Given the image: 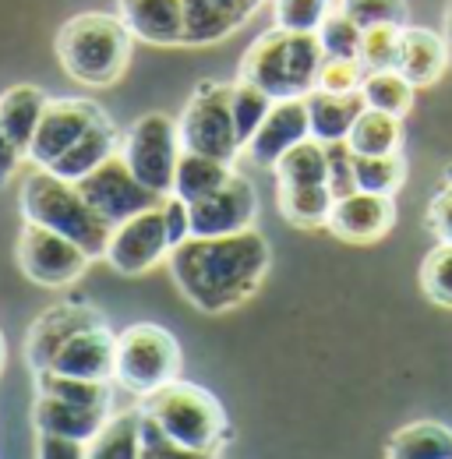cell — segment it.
Segmentation results:
<instances>
[{"label": "cell", "mask_w": 452, "mask_h": 459, "mask_svg": "<svg viewBox=\"0 0 452 459\" xmlns=\"http://www.w3.org/2000/svg\"><path fill=\"white\" fill-rule=\"evenodd\" d=\"M170 276L184 300L205 315H226L248 304L273 269V247L255 227L223 237H187L173 244Z\"/></svg>", "instance_id": "cell-1"}, {"label": "cell", "mask_w": 452, "mask_h": 459, "mask_svg": "<svg viewBox=\"0 0 452 459\" xmlns=\"http://www.w3.org/2000/svg\"><path fill=\"white\" fill-rule=\"evenodd\" d=\"M54 50L67 78L89 89H107L120 82L135 57V36L120 14L82 11L60 25Z\"/></svg>", "instance_id": "cell-2"}, {"label": "cell", "mask_w": 452, "mask_h": 459, "mask_svg": "<svg viewBox=\"0 0 452 459\" xmlns=\"http://www.w3.org/2000/svg\"><path fill=\"white\" fill-rule=\"evenodd\" d=\"M326 50L318 32H290V29H265L240 57L237 78L265 89L273 100H293L318 89Z\"/></svg>", "instance_id": "cell-3"}, {"label": "cell", "mask_w": 452, "mask_h": 459, "mask_svg": "<svg viewBox=\"0 0 452 459\" xmlns=\"http://www.w3.org/2000/svg\"><path fill=\"white\" fill-rule=\"evenodd\" d=\"M138 406L184 449L187 459L220 456L230 446V420L223 403L202 385L173 378L163 389L142 396Z\"/></svg>", "instance_id": "cell-4"}, {"label": "cell", "mask_w": 452, "mask_h": 459, "mask_svg": "<svg viewBox=\"0 0 452 459\" xmlns=\"http://www.w3.org/2000/svg\"><path fill=\"white\" fill-rule=\"evenodd\" d=\"M22 216L50 227L64 237H71L74 244H82L92 262L107 255V240H110V223L89 205V198L82 195V187L60 173L36 167L22 180Z\"/></svg>", "instance_id": "cell-5"}, {"label": "cell", "mask_w": 452, "mask_h": 459, "mask_svg": "<svg viewBox=\"0 0 452 459\" xmlns=\"http://www.w3.org/2000/svg\"><path fill=\"white\" fill-rule=\"evenodd\" d=\"M173 378H180V343L173 340V333L156 322H138L117 336V385L142 400Z\"/></svg>", "instance_id": "cell-6"}, {"label": "cell", "mask_w": 452, "mask_h": 459, "mask_svg": "<svg viewBox=\"0 0 452 459\" xmlns=\"http://www.w3.org/2000/svg\"><path fill=\"white\" fill-rule=\"evenodd\" d=\"M127 163V170L135 173L149 191L167 198L173 191V173L177 160L184 152L180 145V127L170 114H142L124 134H120V149H117Z\"/></svg>", "instance_id": "cell-7"}, {"label": "cell", "mask_w": 452, "mask_h": 459, "mask_svg": "<svg viewBox=\"0 0 452 459\" xmlns=\"http://www.w3.org/2000/svg\"><path fill=\"white\" fill-rule=\"evenodd\" d=\"M14 255H18V269L25 273V280L47 290L78 283L92 262V255L82 244H74L71 237H64L50 227H39L32 220L22 223Z\"/></svg>", "instance_id": "cell-8"}, {"label": "cell", "mask_w": 452, "mask_h": 459, "mask_svg": "<svg viewBox=\"0 0 452 459\" xmlns=\"http://www.w3.org/2000/svg\"><path fill=\"white\" fill-rule=\"evenodd\" d=\"M177 127H180V145L187 152H202L223 163H233L240 156V138L233 131V114H230V85L202 82L187 100L184 114L177 117Z\"/></svg>", "instance_id": "cell-9"}, {"label": "cell", "mask_w": 452, "mask_h": 459, "mask_svg": "<svg viewBox=\"0 0 452 459\" xmlns=\"http://www.w3.org/2000/svg\"><path fill=\"white\" fill-rule=\"evenodd\" d=\"M170 251H173V240L167 233V216H163V202H160L110 230L103 262L117 276H145L160 262H167Z\"/></svg>", "instance_id": "cell-10"}, {"label": "cell", "mask_w": 452, "mask_h": 459, "mask_svg": "<svg viewBox=\"0 0 452 459\" xmlns=\"http://www.w3.org/2000/svg\"><path fill=\"white\" fill-rule=\"evenodd\" d=\"M78 187H82V195L89 198V205H92L110 227L131 220V216L142 212V209H152V205L163 202V195L149 191L135 173L127 170V163H124L120 152H113L107 163H100L92 173H85V177L78 180Z\"/></svg>", "instance_id": "cell-11"}, {"label": "cell", "mask_w": 452, "mask_h": 459, "mask_svg": "<svg viewBox=\"0 0 452 459\" xmlns=\"http://www.w3.org/2000/svg\"><path fill=\"white\" fill-rule=\"evenodd\" d=\"M187 209H191V233L195 237H223V233L255 227L258 191L244 173L233 170L226 177V184H220L213 195L191 202Z\"/></svg>", "instance_id": "cell-12"}, {"label": "cell", "mask_w": 452, "mask_h": 459, "mask_svg": "<svg viewBox=\"0 0 452 459\" xmlns=\"http://www.w3.org/2000/svg\"><path fill=\"white\" fill-rule=\"evenodd\" d=\"M107 110L92 100H74V96H64V100H50L47 110L39 117V127L32 134V145H29V160L36 167H54L56 160L96 124L103 120Z\"/></svg>", "instance_id": "cell-13"}, {"label": "cell", "mask_w": 452, "mask_h": 459, "mask_svg": "<svg viewBox=\"0 0 452 459\" xmlns=\"http://www.w3.org/2000/svg\"><path fill=\"white\" fill-rule=\"evenodd\" d=\"M396 227V195H375V191H353L333 202L326 230L343 244H378Z\"/></svg>", "instance_id": "cell-14"}, {"label": "cell", "mask_w": 452, "mask_h": 459, "mask_svg": "<svg viewBox=\"0 0 452 459\" xmlns=\"http://www.w3.org/2000/svg\"><path fill=\"white\" fill-rule=\"evenodd\" d=\"M311 138V117H308V100L293 96V100H276L273 110L265 114L262 127L251 134V142L244 145V160L258 170H273L286 149H293L297 142Z\"/></svg>", "instance_id": "cell-15"}, {"label": "cell", "mask_w": 452, "mask_h": 459, "mask_svg": "<svg viewBox=\"0 0 452 459\" xmlns=\"http://www.w3.org/2000/svg\"><path fill=\"white\" fill-rule=\"evenodd\" d=\"M89 325H107V318L92 304H85V300H64V304H54L50 311H43L32 322L29 336H25V360H29V368L32 371L50 368L56 350L67 343L74 333H82Z\"/></svg>", "instance_id": "cell-16"}, {"label": "cell", "mask_w": 452, "mask_h": 459, "mask_svg": "<svg viewBox=\"0 0 452 459\" xmlns=\"http://www.w3.org/2000/svg\"><path fill=\"white\" fill-rule=\"evenodd\" d=\"M446 67H452L446 36H439L435 29H421V25H403L399 32V57L396 71L413 85V89H431Z\"/></svg>", "instance_id": "cell-17"}, {"label": "cell", "mask_w": 452, "mask_h": 459, "mask_svg": "<svg viewBox=\"0 0 452 459\" xmlns=\"http://www.w3.org/2000/svg\"><path fill=\"white\" fill-rule=\"evenodd\" d=\"M120 18L135 39L149 47H184V0H120Z\"/></svg>", "instance_id": "cell-18"}, {"label": "cell", "mask_w": 452, "mask_h": 459, "mask_svg": "<svg viewBox=\"0 0 452 459\" xmlns=\"http://www.w3.org/2000/svg\"><path fill=\"white\" fill-rule=\"evenodd\" d=\"M64 375H82V378H100L113 382V368H117V336L107 325H89L82 333H74L67 343L56 350L54 364Z\"/></svg>", "instance_id": "cell-19"}, {"label": "cell", "mask_w": 452, "mask_h": 459, "mask_svg": "<svg viewBox=\"0 0 452 459\" xmlns=\"http://www.w3.org/2000/svg\"><path fill=\"white\" fill-rule=\"evenodd\" d=\"M107 417H110V410L56 400V396H43V393H36V403H32V428L36 431L67 435V438H78L85 446L96 438V431L103 428Z\"/></svg>", "instance_id": "cell-20"}, {"label": "cell", "mask_w": 452, "mask_h": 459, "mask_svg": "<svg viewBox=\"0 0 452 459\" xmlns=\"http://www.w3.org/2000/svg\"><path fill=\"white\" fill-rule=\"evenodd\" d=\"M184 47H213L230 39L248 22V14L240 11V0H184Z\"/></svg>", "instance_id": "cell-21"}, {"label": "cell", "mask_w": 452, "mask_h": 459, "mask_svg": "<svg viewBox=\"0 0 452 459\" xmlns=\"http://www.w3.org/2000/svg\"><path fill=\"white\" fill-rule=\"evenodd\" d=\"M304 100H308V117H311V138L326 145L346 142L353 120L368 107L361 92H329V89H315Z\"/></svg>", "instance_id": "cell-22"}, {"label": "cell", "mask_w": 452, "mask_h": 459, "mask_svg": "<svg viewBox=\"0 0 452 459\" xmlns=\"http://www.w3.org/2000/svg\"><path fill=\"white\" fill-rule=\"evenodd\" d=\"M120 149V131L113 127L110 117H103V120H96L60 160H56L50 170L60 173V177H67V180H82L85 173H92L100 163H107L113 152Z\"/></svg>", "instance_id": "cell-23"}, {"label": "cell", "mask_w": 452, "mask_h": 459, "mask_svg": "<svg viewBox=\"0 0 452 459\" xmlns=\"http://www.w3.org/2000/svg\"><path fill=\"white\" fill-rule=\"evenodd\" d=\"M333 202L329 184H276V205L293 230H326Z\"/></svg>", "instance_id": "cell-24"}, {"label": "cell", "mask_w": 452, "mask_h": 459, "mask_svg": "<svg viewBox=\"0 0 452 459\" xmlns=\"http://www.w3.org/2000/svg\"><path fill=\"white\" fill-rule=\"evenodd\" d=\"M47 92L39 85H14L0 96V124L4 131L14 138V145L29 156V145H32V134L39 127V117L47 110Z\"/></svg>", "instance_id": "cell-25"}, {"label": "cell", "mask_w": 452, "mask_h": 459, "mask_svg": "<svg viewBox=\"0 0 452 459\" xmlns=\"http://www.w3.org/2000/svg\"><path fill=\"white\" fill-rule=\"evenodd\" d=\"M89 459H142V406L110 413L89 442Z\"/></svg>", "instance_id": "cell-26"}, {"label": "cell", "mask_w": 452, "mask_h": 459, "mask_svg": "<svg viewBox=\"0 0 452 459\" xmlns=\"http://www.w3.org/2000/svg\"><path fill=\"white\" fill-rule=\"evenodd\" d=\"M389 459H452V428L439 420H413L399 428L389 446Z\"/></svg>", "instance_id": "cell-27"}, {"label": "cell", "mask_w": 452, "mask_h": 459, "mask_svg": "<svg viewBox=\"0 0 452 459\" xmlns=\"http://www.w3.org/2000/svg\"><path fill=\"white\" fill-rule=\"evenodd\" d=\"M233 173V163H223V160H213V156H202V152H180L177 160V173H173V191L177 198H184L187 205L213 195L220 184H226V177Z\"/></svg>", "instance_id": "cell-28"}, {"label": "cell", "mask_w": 452, "mask_h": 459, "mask_svg": "<svg viewBox=\"0 0 452 459\" xmlns=\"http://www.w3.org/2000/svg\"><path fill=\"white\" fill-rule=\"evenodd\" d=\"M399 142H403V117L375 110V107H364L361 117L353 120L350 134H346V145H350L357 156L399 152Z\"/></svg>", "instance_id": "cell-29"}, {"label": "cell", "mask_w": 452, "mask_h": 459, "mask_svg": "<svg viewBox=\"0 0 452 459\" xmlns=\"http://www.w3.org/2000/svg\"><path fill=\"white\" fill-rule=\"evenodd\" d=\"M32 378H36V393H43V396H56V400L110 410V400H113L110 382H100V378H82V375H64V371H56V368L32 371Z\"/></svg>", "instance_id": "cell-30"}, {"label": "cell", "mask_w": 452, "mask_h": 459, "mask_svg": "<svg viewBox=\"0 0 452 459\" xmlns=\"http://www.w3.org/2000/svg\"><path fill=\"white\" fill-rule=\"evenodd\" d=\"M276 184H329V152L326 142L304 138L293 149H286L276 167H273Z\"/></svg>", "instance_id": "cell-31"}, {"label": "cell", "mask_w": 452, "mask_h": 459, "mask_svg": "<svg viewBox=\"0 0 452 459\" xmlns=\"http://www.w3.org/2000/svg\"><path fill=\"white\" fill-rule=\"evenodd\" d=\"M413 85L396 71H368L364 74V82H361V96H364V103L368 107H375V110H386V114L393 117H406L413 110Z\"/></svg>", "instance_id": "cell-32"}, {"label": "cell", "mask_w": 452, "mask_h": 459, "mask_svg": "<svg viewBox=\"0 0 452 459\" xmlns=\"http://www.w3.org/2000/svg\"><path fill=\"white\" fill-rule=\"evenodd\" d=\"M273 103H276V100H273L265 89H258V85H251V82H244V78H237V82L230 85V114H233V131H237V138H240V152H244V145L251 142V134L262 127V120L273 110Z\"/></svg>", "instance_id": "cell-33"}, {"label": "cell", "mask_w": 452, "mask_h": 459, "mask_svg": "<svg viewBox=\"0 0 452 459\" xmlns=\"http://www.w3.org/2000/svg\"><path fill=\"white\" fill-rule=\"evenodd\" d=\"M357 191H375V195H396L406 180V160L399 152H382V156H357Z\"/></svg>", "instance_id": "cell-34"}, {"label": "cell", "mask_w": 452, "mask_h": 459, "mask_svg": "<svg viewBox=\"0 0 452 459\" xmlns=\"http://www.w3.org/2000/svg\"><path fill=\"white\" fill-rule=\"evenodd\" d=\"M421 290L431 304L452 311V244L439 240L421 262Z\"/></svg>", "instance_id": "cell-35"}, {"label": "cell", "mask_w": 452, "mask_h": 459, "mask_svg": "<svg viewBox=\"0 0 452 459\" xmlns=\"http://www.w3.org/2000/svg\"><path fill=\"white\" fill-rule=\"evenodd\" d=\"M361 36H364V29L343 7H333L326 14V22L318 25V43H322L326 57H361Z\"/></svg>", "instance_id": "cell-36"}, {"label": "cell", "mask_w": 452, "mask_h": 459, "mask_svg": "<svg viewBox=\"0 0 452 459\" xmlns=\"http://www.w3.org/2000/svg\"><path fill=\"white\" fill-rule=\"evenodd\" d=\"M329 11H333V0H273L276 25L290 32H318Z\"/></svg>", "instance_id": "cell-37"}, {"label": "cell", "mask_w": 452, "mask_h": 459, "mask_svg": "<svg viewBox=\"0 0 452 459\" xmlns=\"http://www.w3.org/2000/svg\"><path fill=\"white\" fill-rule=\"evenodd\" d=\"M399 32L403 25H371L361 36V64L368 71H389L399 57Z\"/></svg>", "instance_id": "cell-38"}, {"label": "cell", "mask_w": 452, "mask_h": 459, "mask_svg": "<svg viewBox=\"0 0 452 459\" xmlns=\"http://www.w3.org/2000/svg\"><path fill=\"white\" fill-rule=\"evenodd\" d=\"M339 7L361 25H406L410 22V7L406 0H339Z\"/></svg>", "instance_id": "cell-39"}, {"label": "cell", "mask_w": 452, "mask_h": 459, "mask_svg": "<svg viewBox=\"0 0 452 459\" xmlns=\"http://www.w3.org/2000/svg\"><path fill=\"white\" fill-rule=\"evenodd\" d=\"M368 67L361 64V57H326L322 71H318V89L329 92H361Z\"/></svg>", "instance_id": "cell-40"}, {"label": "cell", "mask_w": 452, "mask_h": 459, "mask_svg": "<svg viewBox=\"0 0 452 459\" xmlns=\"http://www.w3.org/2000/svg\"><path fill=\"white\" fill-rule=\"evenodd\" d=\"M326 152H329V187H333V195L336 198L353 195L357 191V170H353L357 152L346 142H329Z\"/></svg>", "instance_id": "cell-41"}, {"label": "cell", "mask_w": 452, "mask_h": 459, "mask_svg": "<svg viewBox=\"0 0 452 459\" xmlns=\"http://www.w3.org/2000/svg\"><path fill=\"white\" fill-rule=\"evenodd\" d=\"M167 456H177V459H187L184 456V449L170 438L167 431L142 410V459H167Z\"/></svg>", "instance_id": "cell-42"}, {"label": "cell", "mask_w": 452, "mask_h": 459, "mask_svg": "<svg viewBox=\"0 0 452 459\" xmlns=\"http://www.w3.org/2000/svg\"><path fill=\"white\" fill-rule=\"evenodd\" d=\"M36 456L39 459H82L89 456V446L67 435H54V431H36Z\"/></svg>", "instance_id": "cell-43"}, {"label": "cell", "mask_w": 452, "mask_h": 459, "mask_svg": "<svg viewBox=\"0 0 452 459\" xmlns=\"http://www.w3.org/2000/svg\"><path fill=\"white\" fill-rule=\"evenodd\" d=\"M428 230L435 240L452 244V184H446L431 202H428Z\"/></svg>", "instance_id": "cell-44"}, {"label": "cell", "mask_w": 452, "mask_h": 459, "mask_svg": "<svg viewBox=\"0 0 452 459\" xmlns=\"http://www.w3.org/2000/svg\"><path fill=\"white\" fill-rule=\"evenodd\" d=\"M163 216H167V233L173 244H180V240L191 237V209H187L184 198L167 195V198H163Z\"/></svg>", "instance_id": "cell-45"}, {"label": "cell", "mask_w": 452, "mask_h": 459, "mask_svg": "<svg viewBox=\"0 0 452 459\" xmlns=\"http://www.w3.org/2000/svg\"><path fill=\"white\" fill-rule=\"evenodd\" d=\"M29 156L14 145V138L4 131V124H0V187H7L11 180H14V173H18V167L25 163Z\"/></svg>", "instance_id": "cell-46"}, {"label": "cell", "mask_w": 452, "mask_h": 459, "mask_svg": "<svg viewBox=\"0 0 452 459\" xmlns=\"http://www.w3.org/2000/svg\"><path fill=\"white\" fill-rule=\"evenodd\" d=\"M442 36H446V47H449V60H452V0L446 4V32Z\"/></svg>", "instance_id": "cell-47"}, {"label": "cell", "mask_w": 452, "mask_h": 459, "mask_svg": "<svg viewBox=\"0 0 452 459\" xmlns=\"http://www.w3.org/2000/svg\"><path fill=\"white\" fill-rule=\"evenodd\" d=\"M262 4H265V0H240V11H244V14L251 18V14H255V11L262 7Z\"/></svg>", "instance_id": "cell-48"}, {"label": "cell", "mask_w": 452, "mask_h": 459, "mask_svg": "<svg viewBox=\"0 0 452 459\" xmlns=\"http://www.w3.org/2000/svg\"><path fill=\"white\" fill-rule=\"evenodd\" d=\"M4 360H7V343H4V333H0V375H4Z\"/></svg>", "instance_id": "cell-49"}]
</instances>
